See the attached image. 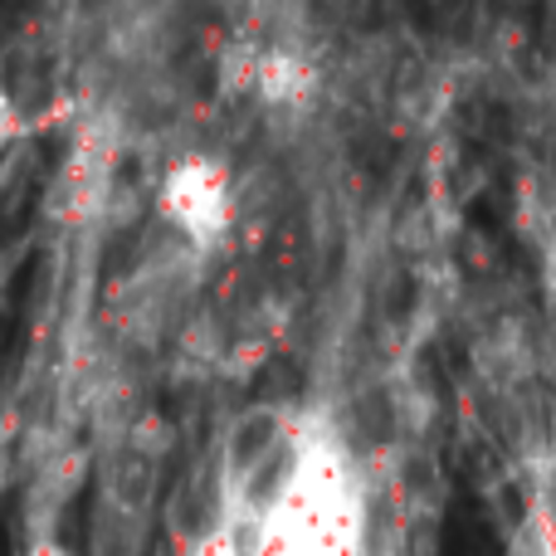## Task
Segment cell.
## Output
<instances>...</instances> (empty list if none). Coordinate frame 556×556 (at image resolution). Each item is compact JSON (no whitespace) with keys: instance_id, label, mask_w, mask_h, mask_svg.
Segmentation results:
<instances>
[{"instance_id":"obj_2","label":"cell","mask_w":556,"mask_h":556,"mask_svg":"<svg viewBox=\"0 0 556 556\" xmlns=\"http://www.w3.org/2000/svg\"><path fill=\"white\" fill-rule=\"evenodd\" d=\"M156 220L176 235L191 254L211 260L230 244L235 225H240V191H235V172L225 156L215 152H181L162 166L156 176Z\"/></svg>"},{"instance_id":"obj_5","label":"cell","mask_w":556,"mask_h":556,"mask_svg":"<svg viewBox=\"0 0 556 556\" xmlns=\"http://www.w3.org/2000/svg\"><path fill=\"white\" fill-rule=\"evenodd\" d=\"M186 556H240V532L225 528V522H211V528L186 547Z\"/></svg>"},{"instance_id":"obj_3","label":"cell","mask_w":556,"mask_h":556,"mask_svg":"<svg viewBox=\"0 0 556 556\" xmlns=\"http://www.w3.org/2000/svg\"><path fill=\"white\" fill-rule=\"evenodd\" d=\"M225 68V88L250 93L260 108L269 113H313L323 98V68L307 54L298 39H235L220 59Z\"/></svg>"},{"instance_id":"obj_7","label":"cell","mask_w":556,"mask_h":556,"mask_svg":"<svg viewBox=\"0 0 556 556\" xmlns=\"http://www.w3.org/2000/svg\"><path fill=\"white\" fill-rule=\"evenodd\" d=\"M25 556H78V552L68 547V542H59V538H35L25 547Z\"/></svg>"},{"instance_id":"obj_6","label":"cell","mask_w":556,"mask_h":556,"mask_svg":"<svg viewBox=\"0 0 556 556\" xmlns=\"http://www.w3.org/2000/svg\"><path fill=\"white\" fill-rule=\"evenodd\" d=\"M25 132H29V123H25V108L15 103V93H10V84H5V78H0V147H15Z\"/></svg>"},{"instance_id":"obj_4","label":"cell","mask_w":556,"mask_h":556,"mask_svg":"<svg viewBox=\"0 0 556 556\" xmlns=\"http://www.w3.org/2000/svg\"><path fill=\"white\" fill-rule=\"evenodd\" d=\"M518 556H556V513L547 503H532L518 528Z\"/></svg>"},{"instance_id":"obj_1","label":"cell","mask_w":556,"mask_h":556,"mask_svg":"<svg viewBox=\"0 0 556 556\" xmlns=\"http://www.w3.org/2000/svg\"><path fill=\"white\" fill-rule=\"evenodd\" d=\"M240 556H371V498L362 464L323 420L293 430Z\"/></svg>"}]
</instances>
